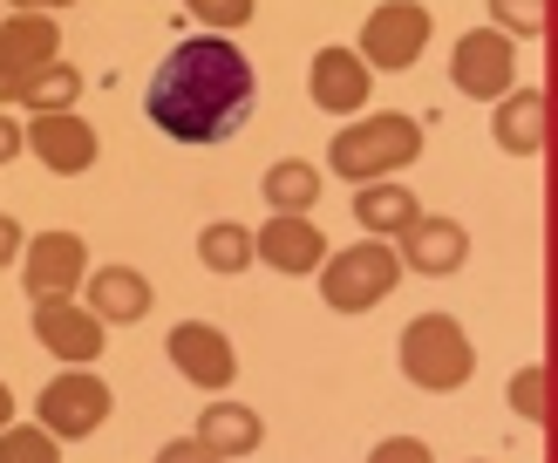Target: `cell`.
<instances>
[{"label":"cell","instance_id":"44dd1931","mask_svg":"<svg viewBox=\"0 0 558 463\" xmlns=\"http://www.w3.org/2000/svg\"><path fill=\"white\" fill-rule=\"evenodd\" d=\"M82 96V69H69L62 54L54 62H41V69H27V82H21V102L35 109V117H48V109H69Z\"/></svg>","mask_w":558,"mask_h":463},{"label":"cell","instance_id":"4316f807","mask_svg":"<svg viewBox=\"0 0 558 463\" xmlns=\"http://www.w3.org/2000/svg\"><path fill=\"white\" fill-rule=\"evenodd\" d=\"M368 463H436V456H429L423 436H388V443L368 450Z\"/></svg>","mask_w":558,"mask_h":463},{"label":"cell","instance_id":"9c48e42d","mask_svg":"<svg viewBox=\"0 0 558 463\" xmlns=\"http://www.w3.org/2000/svg\"><path fill=\"white\" fill-rule=\"evenodd\" d=\"M21 144L35 150L54 178H82L96 163V150H102V136H96V123H82L75 109H48V117H35L21 130Z\"/></svg>","mask_w":558,"mask_h":463},{"label":"cell","instance_id":"5b68a950","mask_svg":"<svg viewBox=\"0 0 558 463\" xmlns=\"http://www.w3.org/2000/svg\"><path fill=\"white\" fill-rule=\"evenodd\" d=\"M35 423L54 436V443H82V436H96L109 423V381L96 368H62L35 395Z\"/></svg>","mask_w":558,"mask_h":463},{"label":"cell","instance_id":"7c38bea8","mask_svg":"<svg viewBox=\"0 0 558 463\" xmlns=\"http://www.w3.org/2000/svg\"><path fill=\"white\" fill-rule=\"evenodd\" d=\"M35 341L48 354H62L69 368H89L96 354L109 348L102 341V320L82 307V300H35Z\"/></svg>","mask_w":558,"mask_h":463},{"label":"cell","instance_id":"4dcf8cb0","mask_svg":"<svg viewBox=\"0 0 558 463\" xmlns=\"http://www.w3.org/2000/svg\"><path fill=\"white\" fill-rule=\"evenodd\" d=\"M54 8H75V0H14V14H54Z\"/></svg>","mask_w":558,"mask_h":463},{"label":"cell","instance_id":"52a82bcc","mask_svg":"<svg viewBox=\"0 0 558 463\" xmlns=\"http://www.w3.org/2000/svg\"><path fill=\"white\" fill-rule=\"evenodd\" d=\"M450 82L463 96H477V102H497L505 89H518V48H511V35H497V27H470V35H457Z\"/></svg>","mask_w":558,"mask_h":463},{"label":"cell","instance_id":"3957f363","mask_svg":"<svg viewBox=\"0 0 558 463\" xmlns=\"http://www.w3.org/2000/svg\"><path fill=\"white\" fill-rule=\"evenodd\" d=\"M402 375L429 395H450L477 375V348H470L457 314H415L402 327Z\"/></svg>","mask_w":558,"mask_h":463},{"label":"cell","instance_id":"2e32d148","mask_svg":"<svg viewBox=\"0 0 558 463\" xmlns=\"http://www.w3.org/2000/svg\"><path fill=\"white\" fill-rule=\"evenodd\" d=\"M89 314L102 327H130L150 314V280L136 266H96L89 272Z\"/></svg>","mask_w":558,"mask_h":463},{"label":"cell","instance_id":"ba28073f","mask_svg":"<svg viewBox=\"0 0 558 463\" xmlns=\"http://www.w3.org/2000/svg\"><path fill=\"white\" fill-rule=\"evenodd\" d=\"M163 348H171V368L191 381V389H211L218 395V389H232V381H239V348L218 334L211 320H178Z\"/></svg>","mask_w":558,"mask_h":463},{"label":"cell","instance_id":"277c9868","mask_svg":"<svg viewBox=\"0 0 558 463\" xmlns=\"http://www.w3.org/2000/svg\"><path fill=\"white\" fill-rule=\"evenodd\" d=\"M402 280V259L388 239H354L348 253H327L320 259V300L333 314H375Z\"/></svg>","mask_w":558,"mask_h":463},{"label":"cell","instance_id":"7402d4cb","mask_svg":"<svg viewBox=\"0 0 558 463\" xmlns=\"http://www.w3.org/2000/svg\"><path fill=\"white\" fill-rule=\"evenodd\" d=\"M198 266H205V272H226V280H232V272H245V266H253V232L232 226V218L205 226V232H198Z\"/></svg>","mask_w":558,"mask_h":463},{"label":"cell","instance_id":"4fadbf2b","mask_svg":"<svg viewBox=\"0 0 558 463\" xmlns=\"http://www.w3.org/2000/svg\"><path fill=\"white\" fill-rule=\"evenodd\" d=\"M396 259H402L409 272H423V280H450V272H463V259H470V232L457 226V218H429V211H423V218L402 232Z\"/></svg>","mask_w":558,"mask_h":463},{"label":"cell","instance_id":"8992f818","mask_svg":"<svg viewBox=\"0 0 558 463\" xmlns=\"http://www.w3.org/2000/svg\"><path fill=\"white\" fill-rule=\"evenodd\" d=\"M423 48H429V8L423 0H381V8L361 21V62L368 69H388V75H402L423 62Z\"/></svg>","mask_w":558,"mask_h":463},{"label":"cell","instance_id":"d6986e66","mask_svg":"<svg viewBox=\"0 0 558 463\" xmlns=\"http://www.w3.org/2000/svg\"><path fill=\"white\" fill-rule=\"evenodd\" d=\"M354 218H361V232H388V239H402L415 218H423V205H415V191H409V184L375 178V184H361V191H354Z\"/></svg>","mask_w":558,"mask_h":463},{"label":"cell","instance_id":"7a4b0ae2","mask_svg":"<svg viewBox=\"0 0 558 463\" xmlns=\"http://www.w3.org/2000/svg\"><path fill=\"white\" fill-rule=\"evenodd\" d=\"M423 157V123H409L396 117V109H381V117H361L348 130H333V144H327V163L341 178H361V184H375V178H396L402 163Z\"/></svg>","mask_w":558,"mask_h":463},{"label":"cell","instance_id":"6da1fadb","mask_svg":"<svg viewBox=\"0 0 558 463\" xmlns=\"http://www.w3.org/2000/svg\"><path fill=\"white\" fill-rule=\"evenodd\" d=\"M259 102V82L253 62L226 41V35H198V41H178L163 54V69L150 75V123L171 136V144H226L239 136V123L253 117Z\"/></svg>","mask_w":558,"mask_h":463},{"label":"cell","instance_id":"f546056e","mask_svg":"<svg viewBox=\"0 0 558 463\" xmlns=\"http://www.w3.org/2000/svg\"><path fill=\"white\" fill-rule=\"evenodd\" d=\"M14 157H21V123L0 109V163H14Z\"/></svg>","mask_w":558,"mask_h":463},{"label":"cell","instance_id":"f1b7e54d","mask_svg":"<svg viewBox=\"0 0 558 463\" xmlns=\"http://www.w3.org/2000/svg\"><path fill=\"white\" fill-rule=\"evenodd\" d=\"M14 259H21V226L0 211V266H14Z\"/></svg>","mask_w":558,"mask_h":463},{"label":"cell","instance_id":"9a60e30c","mask_svg":"<svg viewBox=\"0 0 558 463\" xmlns=\"http://www.w3.org/2000/svg\"><path fill=\"white\" fill-rule=\"evenodd\" d=\"M490 136L511 157H538L545 136H551V96L545 89H505L497 96V117H490Z\"/></svg>","mask_w":558,"mask_h":463},{"label":"cell","instance_id":"5bb4252c","mask_svg":"<svg viewBox=\"0 0 558 463\" xmlns=\"http://www.w3.org/2000/svg\"><path fill=\"white\" fill-rule=\"evenodd\" d=\"M89 253H82L75 232H41L27 239V300H75Z\"/></svg>","mask_w":558,"mask_h":463},{"label":"cell","instance_id":"cb8c5ba5","mask_svg":"<svg viewBox=\"0 0 558 463\" xmlns=\"http://www.w3.org/2000/svg\"><path fill=\"white\" fill-rule=\"evenodd\" d=\"M505 395H511V409H518L524 423H545V416H551V368H545V362H532V368H518Z\"/></svg>","mask_w":558,"mask_h":463},{"label":"cell","instance_id":"d4e9b609","mask_svg":"<svg viewBox=\"0 0 558 463\" xmlns=\"http://www.w3.org/2000/svg\"><path fill=\"white\" fill-rule=\"evenodd\" d=\"M497 14V35H518V41H538L545 21H551V0H490Z\"/></svg>","mask_w":558,"mask_h":463},{"label":"cell","instance_id":"ac0fdd59","mask_svg":"<svg viewBox=\"0 0 558 463\" xmlns=\"http://www.w3.org/2000/svg\"><path fill=\"white\" fill-rule=\"evenodd\" d=\"M198 443L211 456H253L266 443V423H259V409H245V402H205V416H198Z\"/></svg>","mask_w":558,"mask_h":463},{"label":"cell","instance_id":"83f0119b","mask_svg":"<svg viewBox=\"0 0 558 463\" xmlns=\"http://www.w3.org/2000/svg\"><path fill=\"white\" fill-rule=\"evenodd\" d=\"M157 463H226V456H211L198 436H178V443H163V450H157Z\"/></svg>","mask_w":558,"mask_h":463},{"label":"cell","instance_id":"ffe728a7","mask_svg":"<svg viewBox=\"0 0 558 463\" xmlns=\"http://www.w3.org/2000/svg\"><path fill=\"white\" fill-rule=\"evenodd\" d=\"M259 184H266V205L272 211H314V198H320V171L306 157H279Z\"/></svg>","mask_w":558,"mask_h":463},{"label":"cell","instance_id":"484cf974","mask_svg":"<svg viewBox=\"0 0 558 463\" xmlns=\"http://www.w3.org/2000/svg\"><path fill=\"white\" fill-rule=\"evenodd\" d=\"M191 14H198L211 35H232V27H245L253 21V0H184Z\"/></svg>","mask_w":558,"mask_h":463},{"label":"cell","instance_id":"8fae6325","mask_svg":"<svg viewBox=\"0 0 558 463\" xmlns=\"http://www.w3.org/2000/svg\"><path fill=\"white\" fill-rule=\"evenodd\" d=\"M253 259L272 272H320L327 259V232L306 211H272L266 226L253 232Z\"/></svg>","mask_w":558,"mask_h":463},{"label":"cell","instance_id":"1f68e13d","mask_svg":"<svg viewBox=\"0 0 558 463\" xmlns=\"http://www.w3.org/2000/svg\"><path fill=\"white\" fill-rule=\"evenodd\" d=\"M14 423V395H8V381H0V429Z\"/></svg>","mask_w":558,"mask_h":463},{"label":"cell","instance_id":"603a6c76","mask_svg":"<svg viewBox=\"0 0 558 463\" xmlns=\"http://www.w3.org/2000/svg\"><path fill=\"white\" fill-rule=\"evenodd\" d=\"M0 463H62V443L41 423H8L0 429Z\"/></svg>","mask_w":558,"mask_h":463},{"label":"cell","instance_id":"e0dca14e","mask_svg":"<svg viewBox=\"0 0 558 463\" xmlns=\"http://www.w3.org/2000/svg\"><path fill=\"white\" fill-rule=\"evenodd\" d=\"M62 54V27L54 14H0V69L8 75H27Z\"/></svg>","mask_w":558,"mask_h":463},{"label":"cell","instance_id":"30bf717a","mask_svg":"<svg viewBox=\"0 0 558 463\" xmlns=\"http://www.w3.org/2000/svg\"><path fill=\"white\" fill-rule=\"evenodd\" d=\"M375 89V69L361 62L354 48H320L314 69H306V96H314L320 117H361Z\"/></svg>","mask_w":558,"mask_h":463}]
</instances>
